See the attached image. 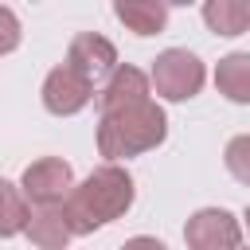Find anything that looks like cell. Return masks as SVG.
<instances>
[{
    "label": "cell",
    "mask_w": 250,
    "mask_h": 250,
    "mask_svg": "<svg viewBox=\"0 0 250 250\" xmlns=\"http://www.w3.org/2000/svg\"><path fill=\"white\" fill-rule=\"evenodd\" d=\"M20 191L23 199H31L35 207H59L66 203V195L74 191V172L62 156H39L35 164L23 168V180H20Z\"/></svg>",
    "instance_id": "277c9868"
},
{
    "label": "cell",
    "mask_w": 250,
    "mask_h": 250,
    "mask_svg": "<svg viewBox=\"0 0 250 250\" xmlns=\"http://www.w3.org/2000/svg\"><path fill=\"white\" fill-rule=\"evenodd\" d=\"M203 62L191 55V51H184V47H168V51H160L156 59H152V74H148V86L160 94V98H168V102H188V98H195L199 90H203Z\"/></svg>",
    "instance_id": "3957f363"
},
{
    "label": "cell",
    "mask_w": 250,
    "mask_h": 250,
    "mask_svg": "<svg viewBox=\"0 0 250 250\" xmlns=\"http://www.w3.org/2000/svg\"><path fill=\"white\" fill-rule=\"evenodd\" d=\"M27 219H31V207L23 199V191L0 176V238H12L20 230H27Z\"/></svg>",
    "instance_id": "4fadbf2b"
},
{
    "label": "cell",
    "mask_w": 250,
    "mask_h": 250,
    "mask_svg": "<svg viewBox=\"0 0 250 250\" xmlns=\"http://www.w3.org/2000/svg\"><path fill=\"white\" fill-rule=\"evenodd\" d=\"M184 238H188V250H238L242 242V227L230 211L223 207H203L188 219L184 227Z\"/></svg>",
    "instance_id": "5b68a950"
},
{
    "label": "cell",
    "mask_w": 250,
    "mask_h": 250,
    "mask_svg": "<svg viewBox=\"0 0 250 250\" xmlns=\"http://www.w3.org/2000/svg\"><path fill=\"white\" fill-rule=\"evenodd\" d=\"M27 238H31L39 250H66V242H70L74 234H70V227H66L62 203H59V207H35L31 219H27Z\"/></svg>",
    "instance_id": "9c48e42d"
},
{
    "label": "cell",
    "mask_w": 250,
    "mask_h": 250,
    "mask_svg": "<svg viewBox=\"0 0 250 250\" xmlns=\"http://www.w3.org/2000/svg\"><path fill=\"white\" fill-rule=\"evenodd\" d=\"M66 66L94 86L98 78H109V74L117 70V51H113V43H109L105 35L82 31V35H74L70 47H66Z\"/></svg>",
    "instance_id": "8992f818"
},
{
    "label": "cell",
    "mask_w": 250,
    "mask_h": 250,
    "mask_svg": "<svg viewBox=\"0 0 250 250\" xmlns=\"http://www.w3.org/2000/svg\"><path fill=\"white\" fill-rule=\"evenodd\" d=\"M223 160H227V168H230V176H234L238 184H246V188H250V133H242V137H234V141L227 145V152H223Z\"/></svg>",
    "instance_id": "5bb4252c"
},
{
    "label": "cell",
    "mask_w": 250,
    "mask_h": 250,
    "mask_svg": "<svg viewBox=\"0 0 250 250\" xmlns=\"http://www.w3.org/2000/svg\"><path fill=\"white\" fill-rule=\"evenodd\" d=\"M90 98H94V86H90L82 74H74L66 62L55 66V70L43 78V105H47V113H55V117H70V113L86 109Z\"/></svg>",
    "instance_id": "52a82bcc"
},
{
    "label": "cell",
    "mask_w": 250,
    "mask_h": 250,
    "mask_svg": "<svg viewBox=\"0 0 250 250\" xmlns=\"http://www.w3.org/2000/svg\"><path fill=\"white\" fill-rule=\"evenodd\" d=\"M113 12L137 35H156L168 23V4H160V0H117Z\"/></svg>",
    "instance_id": "8fae6325"
},
{
    "label": "cell",
    "mask_w": 250,
    "mask_h": 250,
    "mask_svg": "<svg viewBox=\"0 0 250 250\" xmlns=\"http://www.w3.org/2000/svg\"><path fill=\"white\" fill-rule=\"evenodd\" d=\"M121 250H168L160 238H148V234H137V238H129Z\"/></svg>",
    "instance_id": "2e32d148"
},
{
    "label": "cell",
    "mask_w": 250,
    "mask_h": 250,
    "mask_svg": "<svg viewBox=\"0 0 250 250\" xmlns=\"http://www.w3.org/2000/svg\"><path fill=\"white\" fill-rule=\"evenodd\" d=\"M215 86H219L223 98H230L238 105H250V51H234V55L219 59Z\"/></svg>",
    "instance_id": "30bf717a"
},
{
    "label": "cell",
    "mask_w": 250,
    "mask_h": 250,
    "mask_svg": "<svg viewBox=\"0 0 250 250\" xmlns=\"http://www.w3.org/2000/svg\"><path fill=\"white\" fill-rule=\"evenodd\" d=\"M246 250H250V246H246Z\"/></svg>",
    "instance_id": "ac0fdd59"
},
{
    "label": "cell",
    "mask_w": 250,
    "mask_h": 250,
    "mask_svg": "<svg viewBox=\"0 0 250 250\" xmlns=\"http://www.w3.org/2000/svg\"><path fill=\"white\" fill-rule=\"evenodd\" d=\"M246 227H250V207H246Z\"/></svg>",
    "instance_id": "e0dca14e"
},
{
    "label": "cell",
    "mask_w": 250,
    "mask_h": 250,
    "mask_svg": "<svg viewBox=\"0 0 250 250\" xmlns=\"http://www.w3.org/2000/svg\"><path fill=\"white\" fill-rule=\"evenodd\" d=\"M16 47H20V20H16L12 8L0 4V55H8Z\"/></svg>",
    "instance_id": "9a60e30c"
},
{
    "label": "cell",
    "mask_w": 250,
    "mask_h": 250,
    "mask_svg": "<svg viewBox=\"0 0 250 250\" xmlns=\"http://www.w3.org/2000/svg\"><path fill=\"white\" fill-rule=\"evenodd\" d=\"M141 102H148V74L137 70V66H117V70L105 78L102 94H98L102 117H105V113H121V109L141 105Z\"/></svg>",
    "instance_id": "ba28073f"
},
{
    "label": "cell",
    "mask_w": 250,
    "mask_h": 250,
    "mask_svg": "<svg viewBox=\"0 0 250 250\" xmlns=\"http://www.w3.org/2000/svg\"><path fill=\"white\" fill-rule=\"evenodd\" d=\"M164 137H168V117L152 98L141 102V105H129L121 113H105L98 121V152L109 156V160L148 152Z\"/></svg>",
    "instance_id": "7a4b0ae2"
},
{
    "label": "cell",
    "mask_w": 250,
    "mask_h": 250,
    "mask_svg": "<svg viewBox=\"0 0 250 250\" xmlns=\"http://www.w3.org/2000/svg\"><path fill=\"white\" fill-rule=\"evenodd\" d=\"M203 20L215 35H242L250 27V4L246 0H207Z\"/></svg>",
    "instance_id": "7c38bea8"
},
{
    "label": "cell",
    "mask_w": 250,
    "mask_h": 250,
    "mask_svg": "<svg viewBox=\"0 0 250 250\" xmlns=\"http://www.w3.org/2000/svg\"><path fill=\"white\" fill-rule=\"evenodd\" d=\"M133 176L121 168V164H102L94 168L82 184H74V191L66 195L62 203V215H66V227L70 234H94L98 227L121 219L129 207H133Z\"/></svg>",
    "instance_id": "6da1fadb"
}]
</instances>
